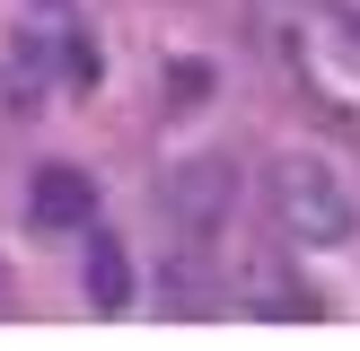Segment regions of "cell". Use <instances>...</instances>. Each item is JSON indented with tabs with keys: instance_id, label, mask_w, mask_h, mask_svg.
Returning a JSON list of instances; mask_svg holds the SVG:
<instances>
[{
	"instance_id": "4",
	"label": "cell",
	"mask_w": 360,
	"mask_h": 351,
	"mask_svg": "<svg viewBox=\"0 0 360 351\" xmlns=\"http://www.w3.org/2000/svg\"><path fill=\"white\" fill-rule=\"evenodd\" d=\"M35 220L44 228H88L97 220V185H88L79 167H44L35 176Z\"/></svg>"
},
{
	"instance_id": "1",
	"label": "cell",
	"mask_w": 360,
	"mask_h": 351,
	"mask_svg": "<svg viewBox=\"0 0 360 351\" xmlns=\"http://www.w3.org/2000/svg\"><path fill=\"white\" fill-rule=\"evenodd\" d=\"M255 27L273 35L281 70H290L326 114L360 123V18L352 9H326V0H264Z\"/></svg>"
},
{
	"instance_id": "5",
	"label": "cell",
	"mask_w": 360,
	"mask_h": 351,
	"mask_svg": "<svg viewBox=\"0 0 360 351\" xmlns=\"http://www.w3.org/2000/svg\"><path fill=\"white\" fill-rule=\"evenodd\" d=\"M88 298H97L105 316H115L123 298H132V255H123V246L105 237V228H88Z\"/></svg>"
},
{
	"instance_id": "2",
	"label": "cell",
	"mask_w": 360,
	"mask_h": 351,
	"mask_svg": "<svg viewBox=\"0 0 360 351\" xmlns=\"http://www.w3.org/2000/svg\"><path fill=\"white\" fill-rule=\"evenodd\" d=\"M264 220L281 237H299V246H343L360 228V202H352L343 176H334V158L281 150V158H264Z\"/></svg>"
},
{
	"instance_id": "3",
	"label": "cell",
	"mask_w": 360,
	"mask_h": 351,
	"mask_svg": "<svg viewBox=\"0 0 360 351\" xmlns=\"http://www.w3.org/2000/svg\"><path fill=\"white\" fill-rule=\"evenodd\" d=\"M229 211H238V167H229L220 150L167 158V176H158V220H167V237L211 246V237L229 228Z\"/></svg>"
}]
</instances>
